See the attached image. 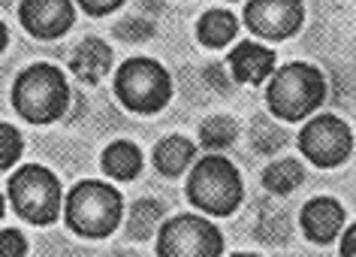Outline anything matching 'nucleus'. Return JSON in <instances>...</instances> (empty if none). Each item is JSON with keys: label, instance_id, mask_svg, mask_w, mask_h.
I'll use <instances>...</instances> for the list:
<instances>
[{"label": "nucleus", "instance_id": "nucleus-13", "mask_svg": "<svg viewBox=\"0 0 356 257\" xmlns=\"http://www.w3.org/2000/svg\"><path fill=\"white\" fill-rule=\"evenodd\" d=\"M70 70H73V76H79L82 82L97 85L112 70V49L106 46L103 40L88 37L76 46L73 61H70Z\"/></svg>", "mask_w": 356, "mask_h": 257}, {"label": "nucleus", "instance_id": "nucleus-10", "mask_svg": "<svg viewBox=\"0 0 356 257\" xmlns=\"http://www.w3.org/2000/svg\"><path fill=\"white\" fill-rule=\"evenodd\" d=\"M22 28L37 40H58L73 28L76 10L73 0H22L19 6Z\"/></svg>", "mask_w": 356, "mask_h": 257}, {"label": "nucleus", "instance_id": "nucleus-3", "mask_svg": "<svg viewBox=\"0 0 356 257\" xmlns=\"http://www.w3.org/2000/svg\"><path fill=\"white\" fill-rule=\"evenodd\" d=\"M124 212V197L106 182H79L67 194L64 218L67 227L82 239H106L115 233Z\"/></svg>", "mask_w": 356, "mask_h": 257}, {"label": "nucleus", "instance_id": "nucleus-8", "mask_svg": "<svg viewBox=\"0 0 356 257\" xmlns=\"http://www.w3.org/2000/svg\"><path fill=\"white\" fill-rule=\"evenodd\" d=\"M299 152L320 170L341 166L353 152V134L338 115H317L299 130Z\"/></svg>", "mask_w": 356, "mask_h": 257}, {"label": "nucleus", "instance_id": "nucleus-2", "mask_svg": "<svg viewBox=\"0 0 356 257\" xmlns=\"http://www.w3.org/2000/svg\"><path fill=\"white\" fill-rule=\"evenodd\" d=\"M70 85L67 76L51 64H33L22 70L13 85V106L28 124H51L67 112Z\"/></svg>", "mask_w": 356, "mask_h": 257}, {"label": "nucleus", "instance_id": "nucleus-17", "mask_svg": "<svg viewBox=\"0 0 356 257\" xmlns=\"http://www.w3.org/2000/svg\"><path fill=\"white\" fill-rule=\"evenodd\" d=\"M305 182V166L299 161H278L263 170V188L269 194H278V197H287Z\"/></svg>", "mask_w": 356, "mask_h": 257}, {"label": "nucleus", "instance_id": "nucleus-16", "mask_svg": "<svg viewBox=\"0 0 356 257\" xmlns=\"http://www.w3.org/2000/svg\"><path fill=\"white\" fill-rule=\"evenodd\" d=\"M236 31H238V22L229 10H209L197 22V40L206 49H224L227 42H233Z\"/></svg>", "mask_w": 356, "mask_h": 257}, {"label": "nucleus", "instance_id": "nucleus-7", "mask_svg": "<svg viewBox=\"0 0 356 257\" xmlns=\"http://www.w3.org/2000/svg\"><path fill=\"white\" fill-rule=\"evenodd\" d=\"M220 251H224L220 230L200 215H175L172 221H163V227H160V257H218Z\"/></svg>", "mask_w": 356, "mask_h": 257}, {"label": "nucleus", "instance_id": "nucleus-23", "mask_svg": "<svg viewBox=\"0 0 356 257\" xmlns=\"http://www.w3.org/2000/svg\"><path fill=\"white\" fill-rule=\"evenodd\" d=\"M79 6L88 13V15H94V19H100V15H109L115 13L118 6L124 3V0H76Z\"/></svg>", "mask_w": 356, "mask_h": 257}, {"label": "nucleus", "instance_id": "nucleus-6", "mask_svg": "<svg viewBox=\"0 0 356 257\" xmlns=\"http://www.w3.org/2000/svg\"><path fill=\"white\" fill-rule=\"evenodd\" d=\"M115 97L124 103V109L154 115L172 97V79L154 58H130L115 73Z\"/></svg>", "mask_w": 356, "mask_h": 257}, {"label": "nucleus", "instance_id": "nucleus-12", "mask_svg": "<svg viewBox=\"0 0 356 257\" xmlns=\"http://www.w3.org/2000/svg\"><path fill=\"white\" fill-rule=\"evenodd\" d=\"M229 70H233L236 82L245 85H260L263 79H269L275 73V52L260 46V42H238L229 52Z\"/></svg>", "mask_w": 356, "mask_h": 257}, {"label": "nucleus", "instance_id": "nucleus-18", "mask_svg": "<svg viewBox=\"0 0 356 257\" xmlns=\"http://www.w3.org/2000/svg\"><path fill=\"white\" fill-rule=\"evenodd\" d=\"M236 137H238V127H236L233 118H227V115H215V118H209V121L200 127L202 146L211 148V152L229 148V146L236 143Z\"/></svg>", "mask_w": 356, "mask_h": 257}, {"label": "nucleus", "instance_id": "nucleus-24", "mask_svg": "<svg viewBox=\"0 0 356 257\" xmlns=\"http://www.w3.org/2000/svg\"><path fill=\"white\" fill-rule=\"evenodd\" d=\"M338 251H341V257H356V224L341 236V248Z\"/></svg>", "mask_w": 356, "mask_h": 257}, {"label": "nucleus", "instance_id": "nucleus-4", "mask_svg": "<svg viewBox=\"0 0 356 257\" xmlns=\"http://www.w3.org/2000/svg\"><path fill=\"white\" fill-rule=\"evenodd\" d=\"M242 176L224 155L202 157L188 176V200L215 218L233 215L242 203Z\"/></svg>", "mask_w": 356, "mask_h": 257}, {"label": "nucleus", "instance_id": "nucleus-1", "mask_svg": "<svg viewBox=\"0 0 356 257\" xmlns=\"http://www.w3.org/2000/svg\"><path fill=\"white\" fill-rule=\"evenodd\" d=\"M326 100V79L317 67L305 61L284 64L278 73H272L266 88V103L269 112L281 121H305L311 112L320 109Z\"/></svg>", "mask_w": 356, "mask_h": 257}, {"label": "nucleus", "instance_id": "nucleus-9", "mask_svg": "<svg viewBox=\"0 0 356 257\" xmlns=\"http://www.w3.org/2000/svg\"><path fill=\"white\" fill-rule=\"evenodd\" d=\"M245 24L257 37L281 42L302 31L305 6H302V0H248Z\"/></svg>", "mask_w": 356, "mask_h": 257}, {"label": "nucleus", "instance_id": "nucleus-22", "mask_svg": "<svg viewBox=\"0 0 356 257\" xmlns=\"http://www.w3.org/2000/svg\"><path fill=\"white\" fill-rule=\"evenodd\" d=\"M0 242H3V254L6 257H22L24 251H28V242H24V236L19 233V230L6 227L3 233H0Z\"/></svg>", "mask_w": 356, "mask_h": 257}, {"label": "nucleus", "instance_id": "nucleus-14", "mask_svg": "<svg viewBox=\"0 0 356 257\" xmlns=\"http://www.w3.org/2000/svg\"><path fill=\"white\" fill-rule=\"evenodd\" d=\"M193 157H197V148L184 137H166L154 146V166H157V173L169 176V179L181 176L191 166Z\"/></svg>", "mask_w": 356, "mask_h": 257}, {"label": "nucleus", "instance_id": "nucleus-20", "mask_svg": "<svg viewBox=\"0 0 356 257\" xmlns=\"http://www.w3.org/2000/svg\"><path fill=\"white\" fill-rule=\"evenodd\" d=\"M0 139H3V157H0V166H3V170H13L15 161H19L22 152H24V139L13 124H0Z\"/></svg>", "mask_w": 356, "mask_h": 257}, {"label": "nucleus", "instance_id": "nucleus-5", "mask_svg": "<svg viewBox=\"0 0 356 257\" xmlns=\"http://www.w3.org/2000/svg\"><path fill=\"white\" fill-rule=\"evenodd\" d=\"M6 197H10L15 215L28 224L49 227L55 224L64 206V194H60L58 176L46 170V166L28 164L19 166V173L10 176L6 182Z\"/></svg>", "mask_w": 356, "mask_h": 257}, {"label": "nucleus", "instance_id": "nucleus-19", "mask_svg": "<svg viewBox=\"0 0 356 257\" xmlns=\"http://www.w3.org/2000/svg\"><path fill=\"white\" fill-rule=\"evenodd\" d=\"M160 206L157 203H148V200H139V203H133V209H130V221H127V233L133 239H148L151 233H154V227H157V221H160Z\"/></svg>", "mask_w": 356, "mask_h": 257}, {"label": "nucleus", "instance_id": "nucleus-11", "mask_svg": "<svg viewBox=\"0 0 356 257\" xmlns=\"http://www.w3.org/2000/svg\"><path fill=\"white\" fill-rule=\"evenodd\" d=\"M344 227V206L332 197H314L302 209V230L311 242L329 245Z\"/></svg>", "mask_w": 356, "mask_h": 257}, {"label": "nucleus", "instance_id": "nucleus-15", "mask_svg": "<svg viewBox=\"0 0 356 257\" xmlns=\"http://www.w3.org/2000/svg\"><path fill=\"white\" fill-rule=\"evenodd\" d=\"M103 173L118 182H133L142 173V152L127 139H118L103 152Z\"/></svg>", "mask_w": 356, "mask_h": 257}, {"label": "nucleus", "instance_id": "nucleus-21", "mask_svg": "<svg viewBox=\"0 0 356 257\" xmlns=\"http://www.w3.org/2000/svg\"><path fill=\"white\" fill-rule=\"evenodd\" d=\"M254 137H257V152H275V148H278V146L284 143V139H287V137L281 134V130H275V127H272V124L266 121V118L257 121Z\"/></svg>", "mask_w": 356, "mask_h": 257}]
</instances>
